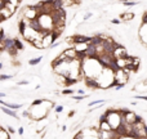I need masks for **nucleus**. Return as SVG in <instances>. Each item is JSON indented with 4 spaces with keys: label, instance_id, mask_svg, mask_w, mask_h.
I'll return each mask as SVG.
<instances>
[{
    "label": "nucleus",
    "instance_id": "e433bc0d",
    "mask_svg": "<svg viewBox=\"0 0 147 139\" xmlns=\"http://www.w3.org/2000/svg\"><path fill=\"white\" fill-rule=\"evenodd\" d=\"M77 93H79V94H85V92L83 89H79V90H77Z\"/></svg>",
    "mask_w": 147,
    "mask_h": 139
},
{
    "label": "nucleus",
    "instance_id": "2eb2a0df",
    "mask_svg": "<svg viewBox=\"0 0 147 139\" xmlns=\"http://www.w3.org/2000/svg\"><path fill=\"white\" fill-rule=\"evenodd\" d=\"M43 61V57H36V58H32V59H30V61H28V64H30V66H36V64H39L40 63V62Z\"/></svg>",
    "mask_w": 147,
    "mask_h": 139
},
{
    "label": "nucleus",
    "instance_id": "39448f33",
    "mask_svg": "<svg viewBox=\"0 0 147 139\" xmlns=\"http://www.w3.org/2000/svg\"><path fill=\"white\" fill-rule=\"evenodd\" d=\"M27 27L32 28V30H34V31H36V32H43V31H44L38 18H35V19H30V21H27Z\"/></svg>",
    "mask_w": 147,
    "mask_h": 139
},
{
    "label": "nucleus",
    "instance_id": "cd10ccee",
    "mask_svg": "<svg viewBox=\"0 0 147 139\" xmlns=\"http://www.w3.org/2000/svg\"><path fill=\"white\" fill-rule=\"evenodd\" d=\"M59 44H61L59 41H54V43H52L50 45H49V48H50V49H54V48H57V46H58Z\"/></svg>",
    "mask_w": 147,
    "mask_h": 139
},
{
    "label": "nucleus",
    "instance_id": "4468645a",
    "mask_svg": "<svg viewBox=\"0 0 147 139\" xmlns=\"http://www.w3.org/2000/svg\"><path fill=\"white\" fill-rule=\"evenodd\" d=\"M0 139H10V135L7 129L0 128Z\"/></svg>",
    "mask_w": 147,
    "mask_h": 139
},
{
    "label": "nucleus",
    "instance_id": "f03ea898",
    "mask_svg": "<svg viewBox=\"0 0 147 139\" xmlns=\"http://www.w3.org/2000/svg\"><path fill=\"white\" fill-rule=\"evenodd\" d=\"M22 18H25V19H27V21L35 19V18H38V10H36L32 5H28V7H26L25 9H23Z\"/></svg>",
    "mask_w": 147,
    "mask_h": 139
},
{
    "label": "nucleus",
    "instance_id": "c756f323",
    "mask_svg": "<svg viewBox=\"0 0 147 139\" xmlns=\"http://www.w3.org/2000/svg\"><path fill=\"white\" fill-rule=\"evenodd\" d=\"M136 99H143L147 102V95H136Z\"/></svg>",
    "mask_w": 147,
    "mask_h": 139
},
{
    "label": "nucleus",
    "instance_id": "6e6552de",
    "mask_svg": "<svg viewBox=\"0 0 147 139\" xmlns=\"http://www.w3.org/2000/svg\"><path fill=\"white\" fill-rule=\"evenodd\" d=\"M12 14H13V12L10 9H8L7 7H4V8H1V9H0V15H1L3 21L8 19V18H9Z\"/></svg>",
    "mask_w": 147,
    "mask_h": 139
},
{
    "label": "nucleus",
    "instance_id": "473e14b6",
    "mask_svg": "<svg viewBox=\"0 0 147 139\" xmlns=\"http://www.w3.org/2000/svg\"><path fill=\"white\" fill-rule=\"evenodd\" d=\"M17 133L19 134V135H23V133H25V130H23V128H22V126H19V128H18Z\"/></svg>",
    "mask_w": 147,
    "mask_h": 139
},
{
    "label": "nucleus",
    "instance_id": "9d476101",
    "mask_svg": "<svg viewBox=\"0 0 147 139\" xmlns=\"http://www.w3.org/2000/svg\"><path fill=\"white\" fill-rule=\"evenodd\" d=\"M50 7H52V10H57V9H61V8H64V3L63 0H53Z\"/></svg>",
    "mask_w": 147,
    "mask_h": 139
},
{
    "label": "nucleus",
    "instance_id": "4c0bfd02",
    "mask_svg": "<svg viewBox=\"0 0 147 139\" xmlns=\"http://www.w3.org/2000/svg\"><path fill=\"white\" fill-rule=\"evenodd\" d=\"M74 115H75V111H71V112L68 113V117H72V116H74Z\"/></svg>",
    "mask_w": 147,
    "mask_h": 139
},
{
    "label": "nucleus",
    "instance_id": "423d86ee",
    "mask_svg": "<svg viewBox=\"0 0 147 139\" xmlns=\"http://www.w3.org/2000/svg\"><path fill=\"white\" fill-rule=\"evenodd\" d=\"M63 54L66 58H68V59H76V50H75V48L74 46H71V48H67V49H64L63 50Z\"/></svg>",
    "mask_w": 147,
    "mask_h": 139
},
{
    "label": "nucleus",
    "instance_id": "a878e982",
    "mask_svg": "<svg viewBox=\"0 0 147 139\" xmlns=\"http://www.w3.org/2000/svg\"><path fill=\"white\" fill-rule=\"evenodd\" d=\"M43 102H44V99H35L32 103H31V106H39V104H41Z\"/></svg>",
    "mask_w": 147,
    "mask_h": 139
},
{
    "label": "nucleus",
    "instance_id": "393cba45",
    "mask_svg": "<svg viewBox=\"0 0 147 139\" xmlns=\"http://www.w3.org/2000/svg\"><path fill=\"white\" fill-rule=\"evenodd\" d=\"M7 37L5 36V32H4V30H3L1 27H0V41H4V39Z\"/></svg>",
    "mask_w": 147,
    "mask_h": 139
},
{
    "label": "nucleus",
    "instance_id": "dca6fc26",
    "mask_svg": "<svg viewBox=\"0 0 147 139\" xmlns=\"http://www.w3.org/2000/svg\"><path fill=\"white\" fill-rule=\"evenodd\" d=\"M139 3L138 1H134V0H128V1H124L123 5L124 7H136V5H138Z\"/></svg>",
    "mask_w": 147,
    "mask_h": 139
},
{
    "label": "nucleus",
    "instance_id": "5701e85b",
    "mask_svg": "<svg viewBox=\"0 0 147 139\" xmlns=\"http://www.w3.org/2000/svg\"><path fill=\"white\" fill-rule=\"evenodd\" d=\"M93 17V13L92 12H88V13H85L84 14V17H83V21H88L89 18H92Z\"/></svg>",
    "mask_w": 147,
    "mask_h": 139
},
{
    "label": "nucleus",
    "instance_id": "a211bd4d",
    "mask_svg": "<svg viewBox=\"0 0 147 139\" xmlns=\"http://www.w3.org/2000/svg\"><path fill=\"white\" fill-rule=\"evenodd\" d=\"M14 77V75H7V74H4V75H0V81H5V80H10V79H13Z\"/></svg>",
    "mask_w": 147,
    "mask_h": 139
},
{
    "label": "nucleus",
    "instance_id": "7c9ffc66",
    "mask_svg": "<svg viewBox=\"0 0 147 139\" xmlns=\"http://www.w3.org/2000/svg\"><path fill=\"white\" fill-rule=\"evenodd\" d=\"M124 86H125V84H121V82H120V84H117V85L115 86V89H116V90H120V89H123Z\"/></svg>",
    "mask_w": 147,
    "mask_h": 139
},
{
    "label": "nucleus",
    "instance_id": "79ce46f5",
    "mask_svg": "<svg viewBox=\"0 0 147 139\" xmlns=\"http://www.w3.org/2000/svg\"><path fill=\"white\" fill-rule=\"evenodd\" d=\"M119 1H123L124 3V1H128V0H119Z\"/></svg>",
    "mask_w": 147,
    "mask_h": 139
},
{
    "label": "nucleus",
    "instance_id": "b1692460",
    "mask_svg": "<svg viewBox=\"0 0 147 139\" xmlns=\"http://www.w3.org/2000/svg\"><path fill=\"white\" fill-rule=\"evenodd\" d=\"M143 25H147V12H144L142 15V26Z\"/></svg>",
    "mask_w": 147,
    "mask_h": 139
},
{
    "label": "nucleus",
    "instance_id": "2f4dec72",
    "mask_svg": "<svg viewBox=\"0 0 147 139\" xmlns=\"http://www.w3.org/2000/svg\"><path fill=\"white\" fill-rule=\"evenodd\" d=\"M111 23H113V25H119V23H120V19H119V18H113V19H111Z\"/></svg>",
    "mask_w": 147,
    "mask_h": 139
},
{
    "label": "nucleus",
    "instance_id": "f704fd0d",
    "mask_svg": "<svg viewBox=\"0 0 147 139\" xmlns=\"http://www.w3.org/2000/svg\"><path fill=\"white\" fill-rule=\"evenodd\" d=\"M7 130H8V133H10V134H14V129H13L12 126H8V128H7Z\"/></svg>",
    "mask_w": 147,
    "mask_h": 139
},
{
    "label": "nucleus",
    "instance_id": "a19ab883",
    "mask_svg": "<svg viewBox=\"0 0 147 139\" xmlns=\"http://www.w3.org/2000/svg\"><path fill=\"white\" fill-rule=\"evenodd\" d=\"M3 67H4V66H3V63L0 62V70H3Z\"/></svg>",
    "mask_w": 147,
    "mask_h": 139
},
{
    "label": "nucleus",
    "instance_id": "4be33fe9",
    "mask_svg": "<svg viewBox=\"0 0 147 139\" xmlns=\"http://www.w3.org/2000/svg\"><path fill=\"white\" fill-rule=\"evenodd\" d=\"M61 93L63 95H68V94H74V90H72V89H63Z\"/></svg>",
    "mask_w": 147,
    "mask_h": 139
},
{
    "label": "nucleus",
    "instance_id": "c85d7f7f",
    "mask_svg": "<svg viewBox=\"0 0 147 139\" xmlns=\"http://www.w3.org/2000/svg\"><path fill=\"white\" fill-rule=\"evenodd\" d=\"M28 84H30L28 80H21V81L17 82V85H28Z\"/></svg>",
    "mask_w": 147,
    "mask_h": 139
},
{
    "label": "nucleus",
    "instance_id": "412c9836",
    "mask_svg": "<svg viewBox=\"0 0 147 139\" xmlns=\"http://www.w3.org/2000/svg\"><path fill=\"white\" fill-rule=\"evenodd\" d=\"M8 1L10 3V4H13L14 5V7H19V4H21V1H22V0H8Z\"/></svg>",
    "mask_w": 147,
    "mask_h": 139
},
{
    "label": "nucleus",
    "instance_id": "7ed1b4c3",
    "mask_svg": "<svg viewBox=\"0 0 147 139\" xmlns=\"http://www.w3.org/2000/svg\"><path fill=\"white\" fill-rule=\"evenodd\" d=\"M85 55H87V58H97L98 57V50H97V46L94 45H90V44H88L87 45V49H85Z\"/></svg>",
    "mask_w": 147,
    "mask_h": 139
},
{
    "label": "nucleus",
    "instance_id": "6ab92c4d",
    "mask_svg": "<svg viewBox=\"0 0 147 139\" xmlns=\"http://www.w3.org/2000/svg\"><path fill=\"white\" fill-rule=\"evenodd\" d=\"M106 100L105 99H99V100H93V102H90L89 104H88V107H93V106H95V104H103Z\"/></svg>",
    "mask_w": 147,
    "mask_h": 139
},
{
    "label": "nucleus",
    "instance_id": "58836bf2",
    "mask_svg": "<svg viewBox=\"0 0 147 139\" xmlns=\"http://www.w3.org/2000/svg\"><path fill=\"white\" fill-rule=\"evenodd\" d=\"M0 104H1V106H4V104H5V102L3 100V98H0Z\"/></svg>",
    "mask_w": 147,
    "mask_h": 139
},
{
    "label": "nucleus",
    "instance_id": "f257e3e1",
    "mask_svg": "<svg viewBox=\"0 0 147 139\" xmlns=\"http://www.w3.org/2000/svg\"><path fill=\"white\" fill-rule=\"evenodd\" d=\"M90 40H92V36L81 35V33H75L67 39V41H71L72 44H88Z\"/></svg>",
    "mask_w": 147,
    "mask_h": 139
},
{
    "label": "nucleus",
    "instance_id": "c9c22d12",
    "mask_svg": "<svg viewBox=\"0 0 147 139\" xmlns=\"http://www.w3.org/2000/svg\"><path fill=\"white\" fill-rule=\"evenodd\" d=\"M5 97H7V94L3 93V92H0V98H5Z\"/></svg>",
    "mask_w": 147,
    "mask_h": 139
},
{
    "label": "nucleus",
    "instance_id": "0eeeda50",
    "mask_svg": "<svg viewBox=\"0 0 147 139\" xmlns=\"http://www.w3.org/2000/svg\"><path fill=\"white\" fill-rule=\"evenodd\" d=\"M0 110H1L3 112H4V113H5V115H7V116H10V117H13V118H15V120H18L17 112H15L14 110H10V108L5 107V106H1V107H0Z\"/></svg>",
    "mask_w": 147,
    "mask_h": 139
},
{
    "label": "nucleus",
    "instance_id": "aec40b11",
    "mask_svg": "<svg viewBox=\"0 0 147 139\" xmlns=\"http://www.w3.org/2000/svg\"><path fill=\"white\" fill-rule=\"evenodd\" d=\"M88 97V95H84V94H83V95H72V99H75V100H83V99H85V98H87Z\"/></svg>",
    "mask_w": 147,
    "mask_h": 139
},
{
    "label": "nucleus",
    "instance_id": "20e7f679",
    "mask_svg": "<svg viewBox=\"0 0 147 139\" xmlns=\"http://www.w3.org/2000/svg\"><path fill=\"white\" fill-rule=\"evenodd\" d=\"M85 85L88 88H90V89H101L102 88L99 81L97 79H94V77H85Z\"/></svg>",
    "mask_w": 147,
    "mask_h": 139
},
{
    "label": "nucleus",
    "instance_id": "bb28decb",
    "mask_svg": "<svg viewBox=\"0 0 147 139\" xmlns=\"http://www.w3.org/2000/svg\"><path fill=\"white\" fill-rule=\"evenodd\" d=\"M54 111H56V113H61L62 111H63V106H57V107H54Z\"/></svg>",
    "mask_w": 147,
    "mask_h": 139
},
{
    "label": "nucleus",
    "instance_id": "72a5a7b5",
    "mask_svg": "<svg viewBox=\"0 0 147 139\" xmlns=\"http://www.w3.org/2000/svg\"><path fill=\"white\" fill-rule=\"evenodd\" d=\"M22 116L23 117H30V111H23Z\"/></svg>",
    "mask_w": 147,
    "mask_h": 139
},
{
    "label": "nucleus",
    "instance_id": "f8f14e48",
    "mask_svg": "<svg viewBox=\"0 0 147 139\" xmlns=\"http://www.w3.org/2000/svg\"><path fill=\"white\" fill-rule=\"evenodd\" d=\"M14 48L17 49L18 51L23 50V49H25V44H23V41H21L18 37H14Z\"/></svg>",
    "mask_w": 147,
    "mask_h": 139
},
{
    "label": "nucleus",
    "instance_id": "ddd939ff",
    "mask_svg": "<svg viewBox=\"0 0 147 139\" xmlns=\"http://www.w3.org/2000/svg\"><path fill=\"white\" fill-rule=\"evenodd\" d=\"M5 107H8V108H10V110H19V108L21 107H22V106L23 104H21V103H7V102H5Z\"/></svg>",
    "mask_w": 147,
    "mask_h": 139
},
{
    "label": "nucleus",
    "instance_id": "ea45409f",
    "mask_svg": "<svg viewBox=\"0 0 147 139\" xmlns=\"http://www.w3.org/2000/svg\"><path fill=\"white\" fill-rule=\"evenodd\" d=\"M62 130L66 131V130H67V126H66V125H63V126H62Z\"/></svg>",
    "mask_w": 147,
    "mask_h": 139
},
{
    "label": "nucleus",
    "instance_id": "37998d69",
    "mask_svg": "<svg viewBox=\"0 0 147 139\" xmlns=\"http://www.w3.org/2000/svg\"><path fill=\"white\" fill-rule=\"evenodd\" d=\"M105 139H112V138H105Z\"/></svg>",
    "mask_w": 147,
    "mask_h": 139
},
{
    "label": "nucleus",
    "instance_id": "9b49d317",
    "mask_svg": "<svg viewBox=\"0 0 147 139\" xmlns=\"http://www.w3.org/2000/svg\"><path fill=\"white\" fill-rule=\"evenodd\" d=\"M133 18H134V12H125V13H121L120 14V19H124L125 22L132 21Z\"/></svg>",
    "mask_w": 147,
    "mask_h": 139
},
{
    "label": "nucleus",
    "instance_id": "1a4fd4ad",
    "mask_svg": "<svg viewBox=\"0 0 147 139\" xmlns=\"http://www.w3.org/2000/svg\"><path fill=\"white\" fill-rule=\"evenodd\" d=\"M27 28V19H25V18H22V19L18 22V32L21 33V36L23 35V32H25V30Z\"/></svg>",
    "mask_w": 147,
    "mask_h": 139
},
{
    "label": "nucleus",
    "instance_id": "f3484780",
    "mask_svg": "<svg viewBox=\"0 0 147 139\" xmlns=\"http://www.w3.org/2000/svg\"><path fill=\"white\" fill-rule=\"evenodd\" d=\"M5 51H8V53H9L12 57H15V55H17V54H18V50L14 48V46H12V48L7 49V50H5Z\"/></svg>",
    "mask_w": 147,
    "mask_h": 139
}]
</instances>
